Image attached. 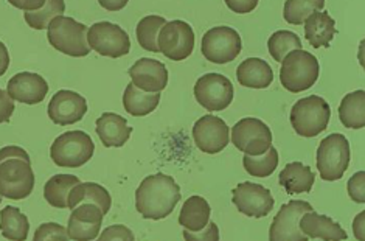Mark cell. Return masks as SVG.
Masks as SVG:
<instances>
[{
	"instance_id": "cell-1",
	"label": "cell",
	"mask_w": 365,
	"mask_h": 241,
	"mask_svg": "<svg viewBox=\"0 0 365 241\" xmlns=\"http://www.w3.org/2000/svg\"><path fill=\"white\" fill-rule=\"evenodd\" d=\"M180 201V187L171 176L151 175L135 192V209L145 220L159 221L170 217Z\"/></svg>"
},
{
	"instance_id": "cell-2",
	"label": "cell",
	"mask_w": 365,
	"mask_h": 241,
	"mask_svg": "<svg viewBox=\"0 0 365 241\" xmlns=\"http://www.w3.org/2000/svg\"><path fill=\"white\" fill-rule=\"evenodd\" d=\"M34 188V173L27 151L21 146L0 150V195L6 200L21 201Z\"/></svg>"
},
{
	"instance_id": "cell-3",
	"label": "cell",
	"mask_w": 365,
	"mask_h": 241,
	"mask_svg": "<svg viewBox=\"0 0 365 241\" xmlns=\"http://www.w3.org/2000/svg\"><path fill=\"white\" fill-rule=\"evenodd\" d=\"M47 39L50 46L61 53L84 58L91 53L88 44V27L68 16H56L47 27Z\"/></svg>"
},
{
	"instance_id": "cell-4",
	"label": "cell",
	"mask_w": 365,
	"mask_h": 241,
	"mask_svg": "<svg viewBox=\"0 0 365 241\" xmlns=\"http://www.w3.org/2000/svg\"><path fill=\"white\" fill-rule=\"evenodd\" d=\"M317 58L305 50H292L284 56L280 68V81L286 91L299 93L308 91L319 78Z\"/></svg>"
},
{
	"instance_id": "cell-5",
	"label": "cell",
	"mask_w": 365,
	"mask_h": 241,
	"mask_svg": "<svg viewBox=\"0 0 365 241\" xmlns=\"http://www.w3.org/2000/svg\"><path fill=\"white\" fill-rule=\"evenodd\" d=\"M329 117L331 109L328 103L319 96H311L295 103L289 120L300 137H317L328 128Z\"/></svg>"
},
{
	"instance_id": "cell-6",
	"label": "cell",
	"mask_w": 365,
	"mask_h": 241,
	"mask_svg": "<svg viewBox=\"0 0 365 241\" xmlns=\"http://www.w3.org/2000/svg\"><path fill=\"white\" fill-rule=\"evenodd\" d=\"M95 151L93 140L84 131H68L56 137L50 156L58 167L78 168L88 163Z\"/></svg>"
},
{
	"instance_id": "cell-7",
	"label": "cell",
	"mask_w": 365,
	"mask_h": 241,
	"mask_svg": "<svg viewBox=\"0 0 365 241\" xmlns=\"http://www.w3.org/2000/svg\"><path fill=\"white\" fill-rule=\"evenodd\" d=\"M317 170L324 180L342 179L350 167V143L344 134H331L320 142L317 150Z\"/></svg>"
},
{
	"instance_id": "cell-8",
	"label": "cell",
	"mask_w": 365,
	"mask_h": 241,
	"mask_svg": "<svg viewBox=\"0 0 365 241\" xmlns=\"http://www.w3.org/2000/svg\"><path fill=\"white\" fill-rule=\"evenodd\" d=\"M88 44L101 56L121 58L131 50L129 34L117 24L97 22L88 30Z\"/></svg>"
},
{
	"instance_id": "cell-9",
	"label": "cell",
	"mask_w": 365,
	"mask_h": 241,
	"mask_svg": "<svg viewBox=\"0 0 365 241\" xmlns=\"http://www.w3.org/2000/svg\"><path fill=\"white\" fill-rule=\"evenodd\" d=\"M232 142L235 148L249 156H259L272 146V133L259 118H241L232 129Z\"/></svg>"
},
{
	"instance_id": "cell-10",
	"label": "cell",
	"mask_w": 365,
	"mask_h": 241,
	"mask_svg": "<svg viewBox=\"0 0 365 241\" xmlns=\"http://www.w3.org/2000/svg\"><path fill=\"white\" fill-rule=\"evenodd\" d=\"M241 36L230 27H215L208 30L202 38L201 51L207 61L215 64H227L241 53Z\"/></svg>"
},
{
	"instance_id": "cell-11",
	"label": "cell",
	"mask_w": 365,
	"mask_h": 241,
	"mask_svg": "<svg viewBox=\"0 0 365 241\" xmlns=\"http://www.w3.org/2000/svg\"><path fill=\"white\" fill-rule=\"evenodd\" d=\"M158 46L171 61H184L195 50V31L184 21L167 22L159 31Z\"/></svg>"
},
{
	"instance_id": "cell-12",
	"label": "cell",
	"mask_w": 365,
	"mask_h": 241,
	"mask_svg": "<svg viewBox=\"0 0 365 241\" xmlns=\"http://www.w3.org/2000/svg\"><path fill=\"white\" fill-rule=\"evenodd\" d=\"M195 97L208 113H218L233 101V84L221 73H207L196 81Z\"/></svg>"
},
{
	"instance_id": "cell-13",
	"label": "cell",
	"mask_w": 365,
	"mask_h": 241,
	"mask_svg": "<svg viewBox=\"0 0 365 241\" xmlns=\"http://www.w3.org/2000/svg\"><path fill=\"white\" fill-rule=\"evenodd\" d=\"M314 210L307 201L292 200L288 204L282 205L280 212L269 230V240L271 241H308L309 238L300 230V218L307 212Z\"/></svg>"
},
{
	"instance_id": "cell-14",
	"label": "cell",
	"mask_w": 365,
	"mask_h": 241,
	"mask_svg": "<svg viewBox=\"0 0 365 241\" xmlns=\"http://www.w3.org/2000/svg\"><path fill=\"white\" fill-rule=\"evenodd\" d=\"M233 204L252 218H264L272 212L275 200L266 187L254 183H241L233 188Z\"/></svg>"
},
{
	"instance_id": "cell-15",
	"label": "cell",
	"mask_w": 365,
	"mask_h": 241,
	"mask_svg": "<svg viewBox=\"0 0 365 241\" xmlns=\"http://www.w3.org/2000/svg\"><path fill=\"white\" fill-rule=\"evenodd\" d=\"M229 126L216 116H204L193 126V139L199 150L207 154H218L230 142Z\"/></svg>"
},
{
	"instance_id": "cell-16",
	"label": "cell",
	"mask_w": 365,
	"mask_h": 241,
	"mask_svg": "<svg viewBox=\"0 0 365 241\" xmlns=\"http://www.w3.org/2000/svg\"><path fill=\"white\" fill-rule=\"evenodd\" d=\"M103 212L98 205L91 202H83L72 209L68 218L67 234L68 240L73 241H92L98 238L103 225Z\"/></svg>"
},
{
	"instance_id": "cell-17",
	"label": "cell",
	"mask_w": 365,
	"mask_h": 241,
	"mask_svg": "<svg viewBox=\"0 0 365 241\" xmlns=\"http://www.w3.org/2000/svg\"><path fill=\"white\" fill-rule=\"evenodd\" d=\"M86 113H88V100L73 91L56 92L48 105L50 120L61 126L81 122Z\"/></svg>"
},
{
	"instance_id": "cell-18",
	"label": "cell",
	"mask_w": 365,
	"mask_h": 241,
	"mask_svg": "<svg viewBox=\"0 0 365 241\" xmlns=\"http://www.w3.org/2000/svg\"><path fill=\"white\" fill-rule=\"evenodd\" d=\"M131 76V83L135 88L145 92L158 93L162 92L168 84V71L163 63L158 59L140 58L138 61L128 71Z\"/></svg>"
},
{
	"instance_id": "cell-19",
	"label": "cell",
	"mask_w": 365,
	"mask_h": 241,
	"mask_svg": "<svg viewBox=\"0 0 365 241\" xmlns=\"http://www.w3.org/2000/svg\"><path fill=\"white\" fill-rule=\"evenodd\" d=\"M6 92L14 101L25 103V105H38L48 93V84L38 73L21 72L8 81Z\"/></svg>"
},
{
	"instance_id": "cell-20",
	"label": "cell",
	"mask_w": 365,
	"mask_h": 241,
	"mask_svg": "<svg viewBox=\"0 0 365 241\" xmlns=\"http://www.w3.org/2000/svg\"><path fill=\"white\" fill-rule=\"evenodd\" d=\"M300 230L308 238L312 240H325V241H337L346 240L349 235L342 229V226L325 215H319L314 210L307 212L300 218Z\"/></svg>"
},
{
	"instance_id": "cell-21",
	"label": "cell",
	"mask_w": 365,
	"mask_h": 241,
	"mask_svg": "<svg viewBox=\"0 0 365 241\" xmlns=\"http://www.w3.org/2000/svg\"><path fill=\"white\" fill-rule=\"evenodd\" d=\"M95 131L106 148H121L131 137L133 128L128 125L125 117L115 113H104L97 120Z\"/></svg>"
},
{
	"instance_id": "cell-22",
	"label": "cell",
	"mask_w": 365,
	"mask_h": 241,
	"mask_svg": "<svg viewBox=\"0 0 365 241\" xmlns=\"http://www.w3.org/2000/svg\"><path fill=\"white\" fill-rule=\"evenodd\" d=\"M238 83L249 89H266L274 81L272 67L264 59L247 58L237 71Z\"/></svg>"
},
{
	"instance_id": "cell-23",
	"label": "cell",
	"mask_w": 365,
	"mask_h": 241,
	"mask_svg": "<svg viewBox=\"0 0 365 241\" xmlns=\"http://www.w3.org/2000/svg\"><path fill=\"white\" fill-rule=\"evenodd\" d=\"M305 36L314 48L329 47L336 34V21L327 11H314L307 17Z\"/></svg>"
},
{
	"instance_id": "cell-24",
	"label": "cell",
	"mask_w": 365,
	"mask_h": 241,
	"mask_svg": "<svg viewBox=\"0 0 365 241\" xmlns=\"http://www.w3.org/2000/svg\"><path fill=\"white\" fill-rule=\"evenodd\" d=\"M278 180L288 195L309 193L312 185H314L316 175L305 163L291 162L282 170Z\"/></svg>"
},
{
	"instance_id": "cell-25",
	"label": "cell",
	"mask_w": 365,
	"mask_h": 241,
	"mask_svg": "<svg viewBox=\"0 0 365 241\" xmlns=\"http://www.w3.org/2000/svg\"><path fill=\"white\" fill-rule=\"evenodd\" d=\"M67 202H68L67 209H71V210L83 202H91V204L98 205L103 215H108L110 210V205H112V198L106 188L100 184L80 183L72 188L71 193H68Z\"/></svg>"
},
{
	"instance_id": "cell-26",
	"label": "cell",
	"mask_w": 365,
	"mask_h": 241,
	"mask_svg": "<svg viewBox=\"0 0 365 241\" xmlns=\"http://www.w3.org/2000/svg\"><path fill=\"white\" fill-rule=\"evenodd\" d=\"M212 209L202 196H191L182 205L179 215V225L191 232L201 230L210 221Z\"/></svg>"
},
{
	"instance_id": "cell-27",
	"label": "cell",
	"mask_w": 365,
	"mask_h": 241,
	"mask_svg": "<svg viewBox=\"0 0 365 241\" xmlns=\"http://www.w3.org/2000/svg\"><path fill=\"white\" fill-rule=\"evenodd\" d=\"M160 92L151 93L135 88L133 83H129L123 93V106L128 114L134 117H145L151 114L159 106Z\"/></svg>"
},
{
	"instance_id": "cell-28",
	"label": "cell",
	"mask_w": 365,
	"mask_h": 241,
	"mask_svg": "<svg viewBox=\"0 0 365 241\" xmlns=\"http://www.w3.org/2000/svg\"><path fill=\"white\" fill-rule=\"evenodd\" d=\"M339 120L345 128L362 129L365 126V92L362 89L344 97L339 106Z\"/></svg>"
},
{
	"instance_id": "cell-29",
	"label": "cell",
	"mask_w": 365,
	"mask_h": 241,
	"mask_svg": "<svg viewBox=\"0 0 365 241\" xmlns=\"http://www.w3.org/2000/svg\"><path fill=\"white\" fill-rule=\"evenodd\" d=\"M76 184H80V179L75 175H55L46 183V201L55 209H67L68 193H71V190Z\"/></svg>"
},
{
	"instance_id": "cell-30",
	"label": "cell",
	"mask_w": 365,
	"mask_h": 241,
	"mask_svg": "<svg viewBox=\"0 0 365 241\" xmlns=\"http://www.w3.org/2000/svg\"><path fill=\"white\" fill-rule=\"evenodd\" d=\"M0 232H2V237L6 240H27L30 232L29 218L25 217L19 209L6 205V207L0 212Z\"/></svg>"
},
{
	"instance_id": "cell-31",
	"label": "cell",
	"mask_w": 365,
	"mask_h": 241,
	"mask_svg": "<svg viewBox=\"0 0 365 241\" xmlns=\"http://www.w3.org/2000/svg\"><path fill=\"white\" fill-rule=\"evenodd\" d=\"M167 24L162 16H146L143 19L137 24L135 34H137V42L143 50L153 51V53H160L159 46H158V36L159 31Z\"/></svg>"
},
{
	"instance_id": "cell-32",
	"label": "cell",
	"mask_w": 365,
	"mask_h": 241,
	"mask_svg": "<svg viewBox=\"0 0 365 241\" xmlns=\"http://www.w3.org/2000/svg\"><path fill=\"white\" fill-rule=\"evenodd\" d=\"M325 8V0H286L283 8L284 21L291 25H303L307 17Z\"/></svg>"
},
{
	"instance_id": "cell-33",
	"label": "cell",
	"mask_w": 365,
	"mask_h": 241,
	"mask_svg": "<svg viewBox=\"0 0 365 241\" xmlns=\"http://www.w3.org/2000/svg\"><path fill=\"white\" fill-rule=\"evenodd\" d=\"M242 165L250 176L255 178H267L271 176L278 167V151L271 146L266 153L259 156H249L245 154L242 158Z\"/></svg>"
},
{
	"instance_id": "cell-34",
	"label": "cell",
	"mask_w": 365,
	"mask_h": 241,
	"mask_svg": "<svg viewBox=\"0 0 365 241\" xmlns=\"http://www.w3.org/2000/svg\"><path fill=\"white\" fill-rule=\"evenodd\" d=\"M267 48L269 53L275 59L277 63H282L284 56L291 53L292 50H300L302 48V41L299 34L288 30H278L275 31L271 38L267 41Z\"/></svg>"
},
{
	"instance_id": "cell-35",
	"label": "cell",
	"mask_w": 365,
	"mask_h": 241,
	"mask_svg": "<svg viewBox=\"0 0 365 241\" xmlns=\"http://www.w3.org/2000/svg\"><path fill=\"white\" fill-rule=\"evenodd\" d=\"M66 11L64 0H46V4L36 11H25L24 17L33 30H46L51 19Z\"/></svg>"
},
{
	"instance_id": "cell-36",
	"label": "cell",
	"mask_w": 365,
	"mask_h": 241,
	"mask_svg": "<svg viewBox=\"0 0 365 241\" xmlns=\"http://www.w3.org/2000/svg\"><path fill=\"white\" fill-rule=\"evenodd\" d=\"M34 241H67L68 234L67 229H64L56 222H44L41 225L34 234Z\"/></svg>"
},
{
	"instance_id": "cell-37",
	"label": "cell",
	"mask_w": 365,
	"mask_h": 241,
	"mask_svg": "<svg viewBox=\"0 0 365 241\" xmlns=\"http://www.w3.org/2000/svg\"><path fill=\"white\" fill-rule=\"evenodd\" d=\"M220 237V229L215 222L208 221V225L202 227L201 230L191 232V230H184V240L187 241H218Z\"/></svg>"
},
{
	"instance_id": "cell-38",
	"label": "cell",
	"mask_w": 365,
	"mask_h": 241,
	"mask_svg": "<svg viewBox=\"0 0 365 241\" xmlns=\"http://www.w3.org/2000/svg\"><path fill=\"white\" fill-rule=\"evenodd\" d=\"M365 171H359L349 180V195L354 202L364 204L365 202Z\"/></svg>"
},
{
	"instance_id": "cell-39",
	"label": "cell",
	"mask_w": 365,
	"mask_h": 241,
	"mask_svg": "<svg viewBox=\"0 0 365 241\" xmlns=\"http://www.w3.org/2000/svg\"><path fill=\"white\" fill-rule=\"evenodd\" d=\"M100 241H109V240H121V241H134L135 237L131 230L125 226H110L106 230H103V234L98 237Z\"/></svg>"
},
{
	"instance_id": "cell-40",
	"label": "cell",
	"mask_w": 365,
	"mask_h": 241,
	"mask_svg": "<svg viewBox=\"0 0 365 241\" xmlns=\"http://www.w3.org/2000/svg\"><path fill=\"white\" fill-rule=\"evenodd\" d=\"M14 113V100L6 91L0 89V123H8Z\"/></svg>"
},
{
	"instance_id": "cell-41",
	"label": "cell",
	"mask_w": 365,
	"mask_h": 241,
	"mask_svg": "<svg viewBox=\"0 0 365 241\" xmlns=\"http://www.w3.org/2000/svg\"><path fill=\"white\" fill-rule=\"evenodd\" d=\"M224 2L233 13L247 14L255 10L259 0H224Z\"/></svg>"
},
{
	"instance_id": "cell-42",
	"label": "cell",
	"mask_w": 365,
	"mask_h": 241,
	"mask_svg": "<svg viewBox=\"0 0 365 241\" xmlns=\"http://www.w3.org/2000/svg\"><path fill=\"white\" fill-rule=\"evenodd\" d=\"M8 4L22 11H36L44 6L46 0H8Z\"/></svg>"
},
{
	"instance_id": "cell-43",
	"label": "cell",
	"mask_w": 365,
	"mask_h": 241,
	"mask_svg": "<svg viewBox=\"0 0 365 241\" xmlns=\"http://www.w3.org/2000/svg\"><path fill=\"white\" fill-rule=\"evenodd\" d=\"M100 5L104 8V10H108L110 13H115L123 10V8L128 5L129 0H98Z\"/></svg>"
},
{
	"instance_id": "cell-44",
	"label": "cell",
	"mask_w": 365,
	"mask_h": 241,
	"mask_svg": "<svg viewBox=\"0 0 365 241\" xmlns=\"http://www.w3.org/2000/svg\"><path fill=\"white\" fill-rule=\"evenodd\" d=\"M8 67H10V53H8V48L4 42L0 41V76L5 75Z\"/></svg>"
},
{
	"instance_id": "cell-45",
	"label": "cell",
	"mask_w": 365,
	"mask_h": 241,
	"mask_svg": "<svg viewBox=\"0 0 365 241\" xmlns=\"http://www.w3.org/2000/svg\"><path fill=\"white\" fill-rule=\"evenodd\" d=\"M2 201H4V200H2V195H0V202H2Z\"/></svg>"
}]
</instances>
